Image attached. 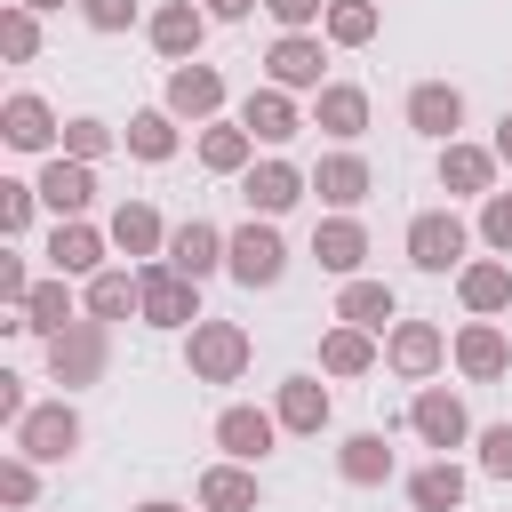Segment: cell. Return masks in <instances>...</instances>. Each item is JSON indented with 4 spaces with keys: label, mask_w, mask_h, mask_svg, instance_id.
Masks as SVG:
<instances>
[{
    "label": "cell",
    "mask_w": 512,
    "mask_h": 512,
    "mask_svg": "<svg viewBox=\"0 0 512 512\" xmlns=\"http://www.w3.org/2000/svg\"><path fill=\"white\" fill-rule=\"evenodd\" d=\"M408 504H416V512H456V504H464V472H456L448 456H432L424 472H408Z\"/></svg>",
    "instance_id": "29"
},
{
    "label": "cell",
    "mask_w": 512,
    "mask_h": 512,
    "mask_svg": "<svg viewBox=\"0 0 512 512\" xmlns=\"http://www.w3.org/2000/svg\"><path fill=\"white\" fill-rule=\"evenodd\" d=\"M48 264H56V280H96V272H104V232H88L80 216L56 224V232H48Z\"/></svg>",
    "instance_id": "13"
},
{
    "label": "cell",
    "mask_w": 512,
    "mask_h": 512,
    "mask_svg": "<svg viewBox=\"0 0 512 512\" xmlns=\"http://www.w3.org/2000/svg\"><path fill=\"white\" fill-rule=\"evenodd\" d=\"M64 152L72 160H96V152H112V128L104 120H64Z\"/></svg>",
    "instance_id": "40"
},
{
    "label": "cell",
    "mask_w": 512,
    "mask_h": 512,
    "mask_svg": "<svg viewBox=\"0 0 512 512\" xmlns=\"http://www.w3.org/2000/svg\"><path fill=\"white\" fill-rule=\"evenodd\" d=\"M80 16H88L96 32H128V24H136V0H80Z\"/></svg>",
    "instance_id": "45"
},
{
    "label": "cell",
    "mask_w": 512,
    "mask_h": 512,
    "mask_svg": "<svg viewBox=\"0 0 512 512\" xmlns=\"http://www.w3.org/2000/svg\"><path fill=\"white\" fill-rule=\"evenodd\" d=\"M456 288H464L472 312H504V304H512V264H464Z\"/></svg>",
    "instance_id": "35"
},
{
    "label": "cell",
    "mask_w": 512,
    "mask_h": 512,
    "mask_svg": "<svg viewBox=\"0 0 512 512\" xmlns=\"http://www.w3.org/2000/svg\"><path fill=\"white\" fill-rule=\"evenodd\" d=\"M128 152L136 160H168L176 152V112H136L128 120Z\"/></svg>",
    "instance_id": "37"
},
{
    "label": "cell",
    "mask_w": 512,
    "mask_h": 512,
    "mask_svg": "<svg viewBox=\"0 0 512 512\" xmlns=\"http://www.w3.org/2000/svg\"><path fill=\"white\" fill-rule=\"evenodd\" d=\"M200 40H208V8H192V0L152 8V48H160L168 64H200Z\"/></svg>",
    "instance_id": "9"
},
{
    "label": "cell",
    "mask_w": 512,
    "mask_h": 512,
    "mask_svg": "<svg viewBox=\"0 0 512 512\" xmlns=\"http://www.w3.org/2000/svg\"><path fill=\"white\" fill-rule=\"evenodd\" d=\"M440 184H448V192H488V184H496V152H480V144H440Z\"/></svg>",
    "instance_id": "32"
},
{
    "label": "cell",
    "mask_w": 512,
    "mask_h": 512,
    "mask_svg": "<svg viewBox=\"0 0 512 512\" xmlns=\"http://www.w3.org/2000/svg\"><path fill=\"white\" fill-rule=\"evenodd\" d=\"M32 200H40V184H0V232H24Z\"/></svg>",
    "instance_id": "42"
},
{
    "label": "cell",
    "mask_w": 512,
    "mask_h": 512,
    "mask_svg": "<svg viewBox=\"0 0 512 512\" xmlns=\"http://www.w3.org/2000/svg\"><path fill=\"white\" fill-rule=\"evenodd\" d=\"M224 272H232L240 288H280V272H288V240L272 232V216H248V224L232 232Z\"/></svg>",
    "instance_id": "2"
},
{
    "label": "cell",
    "mask_w": 512,
    "mask_h": 512,
    "mask_svg": "<svg viewBox=\"0 0 512 512\" xmlns=\"http://www.w3.org/2000/svg\"><path fill=\"white\" fill-rule=\"evenodd\" d=\"M480 240L512 256V192H488V200H480Z\"/></svg>",
    "instance_id": "39"
},
{
    "label": "cell",
    "mask_w": 512,
    "mask_h": 512,
    "mask_svg": "<svg viewBox=\"0 0 512 512\" xmlns=\"http://www.w3.org/2000/svg\"><path fill=\"white\" fill-rule=\"evenodd\" d=\"M184 368H192V384H232L248 368V328L240 320H200L184 336Z\"/></svg>",
    "instance_id": "3"
},
{
    "label": "cell",
    "mask_w": 512,
    "mask_h": 512,
    "mask_svg": "<svg viewBox=\"0 0 512 512\" xmlns=\"http://www.w3.org/2000/svg\"><path fill=\"white\" fill-rule=\"evenodd\" d=\"M0 416L24 424V376H8V368H0Z\"/></svg>",
    "instance_id": "46"
},
{
    "label": "cell",
    "mask_w": 512,
    "mask_h": 512,
    "mask_svg": "<svg viewBox=\"0 0 512 512\" xmlns=\"http://www.w3.org/2000/svg\"><path fill=\"white\" fill-rule=\"evenodd\" d=\"M200 504H208V512H256V472L208 464V472H200Z\"/></svg>",
    "instance_id": "33"
},
{
    "label": "cell",
    "mask_w": 512,
    "mask_h": 512,
    "mask_svg": "<svg viewBox=\"0 0 512 512\" xmlns=\"http://www.w3.org/2000/svg\"><path fill=\"white\" fill-rule=\"evenodd\" d=\"M72 448H80V416H72V400L24 408V424H16V456H32V464H64Z\"/></svg>",
    "instance_id": "6"
},
{
    "label": "cell",
    "mask_w": 512,
    "mask_h": 512,
    "mask_svg": "<svg viewBox=\"0 0 512 512\" xmlns=\"http://www.w3.org/2000/svg\"><path fill=\"white\" fill-rule=\"evenodd\" d=\"M16 8H64V0H16Z\"/></svg>",
    "instance_id": "50"
},
{
    "label": "cell",
    "mask_w": 512,
    "mask_h": 512,
    "mask_svg": "<svg viewBox=\"0 0 512 512\" xmlns=\"http://www.w3.org/2000/svg\"><path fill=\"white\" fill-rule=\"evenodd\" d=\"M136 288H144V320L152 328H200V280H184L176 264H144Z\"/></svg>",
    "instance_id": "4"
},
{
    "label": "cell",
    "mask_w": 512,
    "mask_h": 512,
    "mask_svg": "<svg viewBox=\"0 0 512 512\" xmlns=\"http://www.w3.org/2000/svg\"><path fill=\"white\" fill-rule=\"evenodd\" d=\"M248 128L240 120H216V128H200V168H216V176H248Z\"/></svg>",
    "instance_id": "31"
},
{
    "label": "cell",
    "mask_w": 512,
    "mask_h": 512,
    "mask_svg": "<svg viewBox=\"0 0 512 512\" xmlns=\"http://www.w3.org/2000/svg\"><path fill=\"white\" fill-rule=\"evenodd\" d=\"M216 104H224V72L216 64H176L168 72V112L176 120H208Z\"/></svg>",
    "instance_id": "16"
},
{
    "label": "cell",
    "mask_w": 512,
    "mask_h": 512,
    "mask_svg": "<svg viewBox=\"0 0 512 512\" xmlns=\"http://www.w3.org/2000/svg\"><path fill=\"white\" fill-rule=\"evenodd\" d=\"M240 128H248L256 144H288V136L304 128V112L288 104V88H248V104H240Z\"/></svg>",
    "instance_id": "17"
},
{
    "label": "cell",
    "mask_w": 512,
    "mask_h": 512,
    "mask_svg": "<svg viewBox=\"0 0 512 512\" xmlns=\"http://www.w3.org/2000/svg\"><path fill=\"white\" fill-rule=\"evenodd\" d=\"M272 416H280V432H320L328 424V384L320 376H288L280 400H272Z\"/></svg>",
    "instance_id": "23"
},
{
    "label": "cell",
    "mask_w": 512,
    "mask_h": 512,
    "mask_svg": "<svg viewBox=\"0 0 512 512\" xmlns=\"http://www.w3.org/2000/svg\"><path fill=\"white\" fill-rule=\"evenodd\" d=\"M136 512H176V504H168V496H152V504H136Z\"/></svg>",
    "instance_id": "49"
},
{
    "label": "cell",
    "mask_w": 512,
    "mask_h": 512,
    "mask_svg": "<svg viewBox=\"0 0 512 512\" xmlns=\"http://www.w3.org/2000/svg\"><path fill=\"white\" fill-rule=\"evenodd\" d=\"M224 248H232V232H216L208 216H184V224L168 232V264H176L184 280H208V272L224 264Z\"/></svg>",
    "instance_id": "11"
},
{
    "label": "cell",
    "mask_w": 512,
    "mask_h": 512,
    "mask_svg": "<svg viewBox=\"0 0 512 512\" xmlns=\"http://www.w3.org/2000/svg\"><path fill=\"white\" fill-rule=\"evenodd\" d=\"M480 472L488 480H512V424H488L480 432Z\"/></svg>",
    "instance_id": "41"
},
{
    "label": "cell",
    "mask_w": 512,
    "mask_h": 512,
    "mask_svg": "<svg viewBox=\"0 0 512 512\" xmlns=\"http://www.w3.org/2000/svg\"><path fill=\"white\" fill-rule=\"evenodd\" d=\"M0 136H8L16 152H48V144H56V112H48L40 96H8V112H0Z\"/></svg>",
    "instance_id": "24"
},
{
    "label": "cell",
    "mask_w": 512,
    "mask_h": 512,
    "mask_svg": "<svg viewBox=\"0 0 512 512\" xmlns=\"http://www.w3.org/2000/svg\"><path fill=\"white\" fill-rule=\"evenodd\" d=\"M112 248H128V256H152V248H168V224H160V208H152V200H120V208H112Z\"/></svg>",
    "instance_id": "25"
},
{
    "label": "cell",
    "mask_w": 512,
    "mask_h": 512,
    "mask_svg": "<svg viewBox=\"0 0 512 512\" xmlns=\"http://www.w3.org/2000/svg\"><path fill=\"white\" fill-rule=\"evenodd\" d=\"M280 32H304V24H328V0H264Z\"/></svg>",
    "instance_id": "44"
},
{
    "label": "cell",
    "mask_w": 512,
    "mask_h": 512,
    "mask_svg": "<svg viewBox=\"0 0 512 512\" xmlns=\"http://www.w3.org/2000/svg\"><path fill=\"white\" fill-rule=\"evenodd\" d=\"M312 192H320L328 208H360V200H368V160H360V152H328V160L312 168Z\"/></svg>",
    "instance_id": "21"
},
{
    "label": "cell",
    "mask_w": 512,
    "mask_h": 512,
    "mask_svg": "<svg viewBox=\"0 0 512 512\" xmlns=\"http://www.w3.org/2000/svg\"><path fill=\"white\" fill-rule=\"evenodd\" d=\"M0 496H8L16 512H24L32 496H40V480H32V456H8V464H0Z\"/></svg>",
    "instance_id": "43"
},
{
    "label": "cell",
    "mask_w": 512,
    "mask_h": 512,
    "mask_svg": "<svg viewBox=\"0 0 512 512\" xmlns=\"http://www.w3.org/2000/svg\"><path fill=\"white\" fill-rule=\"evenodd\" d=\"M320 368H328V376H368V368H376L368 328H328V336H320Z\"/></svg>",
    "instance_id": "34"
},
{
    "label": "cell",
    "mask_w": 512,
    "mask_h": 512,
    "mask_svg": "<svg viewBox=\"0 0 512 512\" xmlns=\"http://www.w3.org/2000/svg\"><path fill=\"white\" fill-rule=\"evenodd\" d=\"M312 120H320L328 136H360V128H368V88H352V80H336V88H320V104H312Z\"/></svg>",
    "instance_id": "30"
},
{
    "label": "cell",
    "mask_w": 512,
    "mask_h": 512,
    "mask_svg": "<svg viewBox=\"0 0 512 512\" xmlns=\"http://www.w3.org/2000/svg\"><path fill=\"white\" fill-rule=\"evenodd\" d=\"M408 432L424 440V448H464V432H472V416H464V400L448 392V384H424L416 400H408Z\"/></svg>",
    "instance_id": "7"
},
{
    "label": "cell",
    "mask_w": 512,
    "mask_h": 512,
    "mask_svg": "<svg viewBox=\"0 0 512 512\" xmlns=\"http://www.w3.org/2000/svg\"><path fill=\"white\" fill-rule=\"evenodd\" d=\"M456 368L464 376H504L512 368V344H504V328H488V320H472V328H456Z\"/></svg>",
    "instance_id": "22"
},
{
    "label": "cell",
    "mask_w": 512,
    "mask_h": 512,
    "mask_svg": "<svg viewBox=\"0 0 512 512\" xmlns=\"http://www.w3.org/2000/svg\"><path fill=\"white\" fill-rule=\"evenodd\" d=\"M104 360H112V320H72L64 336H48V376L64 384V392H80V384H96L104 376Z\"/></svg>",
    "instance_id": "1"
},
{
    "label": "cell",
    "mask_w": 512,
    "mask_h": 512,
    "mask_svg": "<svg viewBox=\"0 0 512 512\" xmlns=\"http://www.w3.org/2000/svg\"><path fill=\"white\" fill-rule=\"evenodd\" d=\"M464 248H472V232H464L448 208H424V216L408 224V264H416V272H464Z\"/></svg>",
    "instance_id": "5"
},
{
    "label": "cell",
    "mask_w": 512,
    "mask_h": 512,
    "mask_svg": "<svg viewBox=\"0 0 512 512\" xmlns=\"http://www.w3.org/2000/svg\"><path fill=\"white\" fill-rule=\"evenodd\" d=\"M336 472H344L352 488H376V480H392V448H384V432H352V440L336 448Z\"/></svg>",
    "instance_id": "28"
},
{
    "label": "cell",
    "mask_w": 512,
    "mask_h": 512,
    "mask_svg": "<svg viewBox=\"0 0 512 512\" xmlns=\"http://www.w3.org/2000/svg\"><path fill=\"white\" fill-rule=\"evenodd\" d=\"M488 152H496V160H512V112L496 120V144H488Z\"/></svg>",
    "instance_id": "48"
},
{
    "label": "cell",
    "mask_w": 512,
    "mask_h": 512,
    "mask_svg": "<svg viewBox=\"0 0 512 512\" xmlns=\"http://www.w3.org/2000/svg\"><path fill=\"white\" fill-rule=\"evenodd\" d=\"M304 192H312V176H304L296 160H256V168L240 176V200H248V216H288Z\"/></svg>",
    "instance_id": "8"
},
{
    "label": "cell",
    "mask_w": 512,
    "mask_h": 512,
    "mask_svg": "<svg viewBox=\"0 0 512 512\" xmlns=\"http://www.w3.org/2000/svg\"><path fill=\"white\" fill-rule=\"evenodd\" d=\"M272 440H280V416H264V408H224V416H216V448H224L232 464H256Z\"/></svg>",
    "instance_id": "15"
},
{
    "label": "cell",
    "mask_w": 512,
    "mask_h": 512,
    "mask_svg": "<svg viewBox=\"0 0 512 512\" xmlns=\"http://www.w3.org/2000/svg\"><path fill=\"white\" fill-rule=\"evenodd\" d=\"M200 8H208L216 24H240V16H248V8H264V0H200Z\"/></svg>",
    "instance_id": "47"
},
{
    "label": "cell",
    "mask_w": 512,
    "mask_h": 512,
    "mask_svg": "<svg viewBox=\"0 0 512 512\" xmlns=\"http://www.w3.org/2000/svg\"><path fill=\"white\" fill-rule=\"evenodd\" d=\"M408 128L456 144V128H464V88H448V80H416V88H408Z\"/></svg>",
    "instance_id": "10"
},
{
    "label": "cell",
    "mask_w": 512,
    "mask_h": 512,
    "mask_svg": "<svg viewBox=\"0 0 512 512\" xmlns=\"http://www.w3.org/2000/svg\"><path fill=\"white\" fill-rule=\"evenodd\" d=\"M392 312H400V304H392L384 280H344V296H336V320H344V328H368V336L392 328Z\"/></svg>",
    "instance_id": "27"
},
{
    "label": "cell",
    "mask_w": 512,
    "mask_h": 512,
    "mask_svg": "<svg viewBox=\"0 0 512 512\" xmlns=\"http://www.w3.org/2000/svg\"><path fill=\"white\" fill-rule=\"evenodd\" d=\"M80 312H72V288L64 280H32V296H24V312L16 320H0V328H32V336H64Z\"/></svg>",
    "instance_id": "20"
},
{
    "label": "cell",
    "mask_w": 512,
    "mask_h": 512,
    "mask_svg": "<svg viewBox=\"0 0 512 512\" xmlns=\"http://www.w3.org/2000/svg\"><path fill=\"white\" fill-rule=\"evenodd\" d=\"M328 40L336 48H368L376 40V0H328Z\"/></svg>",
    "instance_id": "36"
},
{
    "label": "cell",
    "mask_w": 512,
    "mask_h": 512,
    "mask_svg": "<svg viewBox=\"0 0 512 512\" xmlns=\"http://www.w3.org/2000/svg\"><path fill=\"white\" fill-rule=\"evenodd\" d=\"M440 352H448V336H440L432 320H392V336H384V360H392L400 376H432Z\"/></svg>",
    "instance_id": "14"
},
{
    "label": "cell",
    "mask_w": 512,
    "mask_h": 512,
    "mask_svg": "<svg viewBox=\"0 0 512 512\" xmlns=\"http://www.w3.org/2000/svg\"><path fill=\"white\" fill-rule=\"evenodd\" d=\"M312 256H320V272H336V280H360V256H368V232H360L352 216H328V224L312 232Z\"/></svg>",
    "instance_id": "19"
},
{
    "label": "cell",
    "mask_w": 512,
    "mask_h": 512,
    "mask_svg": "<svg viewBox=\"0 0 512 512\" xmlns=\"http://www.w3.org/2000/svg\"><path fill=\"white\" fill-rule=\"evenodd\" d=\"M0 48H8L16 64L40 56V24H32V8H8V16H0Z\"/></svg>",
    "instance_id": "38"
},
{
    "label": "cell",
    "mask_w": 512,
    "mask_h": 512,
    "mask_svg": "<svg viewBox=\"0 0 512 512\" xmlns=\"http://www.w3.org/2000/svg\"><path fill=\"white\" fill-rule=\"evenodd\" d=\"M40 200L56 208V224H72V216L96 200V168H88V160H72V152H56V160L40 168Z\"/></svg>",
    "instance_id": "12"
},
{
    "label": "cell",
    "mask_w": 512,
    "mask_h": 512,
    "mask_svg": "<svg viewBox=\"0 0 512 512\" xmlns=\"http://www.w3.org/2000/svg\"><path fill=\"white\" fill-rule=\"evenodd\" d=\"M264 72H272V88H320V40L312 32H280Z\"/></svg>",
    "instance_id": "18"
},
{
    "label": "cell",
    "mask_w": 512,
    "mask_h": 512,
    "mask_svg": "<svg viewBox=\"0 0 512 512\" xmlns=\"http://www.w3.org/2000/svg\"><path fill=\"white\" fill-rule=\"evenodd\" d=\"M80 312H88V320H128V312H144L136 272H96V280L80 288Z\"/></svg>",
    "instance_id": "26"
}]
</instances>
